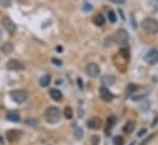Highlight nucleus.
Masks as SVG:
<instances>
[{"label": "nucleus", "instance_id": "2eb2a0df", "mask_svg": "<svg viewBox=\"0 0 158 145\" xmlns=\"http://www.w3.org/2000/svg\"><path fill=\"white\" fill-rule=\"evenodd\" d=\"M1 52L4 54H11L14 52V44L11 42H5L1 45Z\"/></svg>", "mask_w": 158, "mask_h": 145}, {"label": "nucleus", "instance_id": "c756f323", "mask_svg": "<svg viewBox=\"0 0 158 145\" xmlns=\"http://www.w3.org/2000/svg\"><path fill=\"white\" fill-rule=\"evenodd\" d=\"M52 61L54 63L55 65H61V60H59V59H55V58H53Z\"/></svg>", "mask_w": 158, "mask_h": 145}, {"label": "nucleus", "instance_id": "f257e3e1", "mask_svg": "<svg viewBox=\"0 0 158 145\" xmlns=\"http://www.w3.org/2000/svg\"><path fill=\"white\" fill-rule=\"evenodd\" d=\"M61 118V112L58 107L55 106H52V107H48L44 112V119L49 123V124H55L60 121Z\"/></svg>", "mask_w": 158, "mask_h": 145}, {"label": "nucleus", "instance_id": "f8f14e48", "mask_svg": "<svg viewBox=\"0 0 158 145\" xmlns=\"http://www.w3.org/2000/svg\"><path fill=\"white\" fill-rule=\"evenodd\" d=\"M115 82V76L114 75H104L102 76V84L105 88H109V86L114 85Z\"/></svg>", "mask_w": 158, "mask_h": 145}, {"label": "nucleus", "instance_id": "f03ea898", "mask_svg": "<svg viewBox=\"0 0 158 145\" xmlns=\"http://www.w3.org/2000/svg\"><path fill=\"white\" fill-rule=\"evenodd\" d=\"M142 26V30L147 33H151V35H156L158 33V21L155 19H146L141 23Z\"/></svg>", "mask_w": 158, "mask_h": 145}, {"label": "nucleus", "instance_id": "cd10ccee", "mask_svg": "<svg viewBox=\"0 0 158 145\" xmlns=\"http://www.w3.org/2000/svg\"><path fill=\"white\" fill-rule=\"evenodd\" d=\"M91 140H92V145H98L99 144V136L98 135H93L91 138Z\"/></svg>", "mask_w": 158, "mask_h": 145}, {"label": "nucleus", "instance_id": "412c9836", "mask_svg": "<svg viewBox=\"0 0 158 145\" xmlns=\"http://www.w3.org/2000/svg\"><path fill=\"white\" fill-rule=\"evenodd\" d=\"M64 116H65V118H67V119L72 118L74 113H72V110L70 108V107H65V110H64Z\"/></svg>", "mask_w": 158, "mask_h": 145}, {"label": "nucleus", "instance_id": "6e6552de", "mask_svg": "<svg viewBox=\"0 0 158 145\" xmlns=\"http://www.w3.org/2000/svg\"><path fill=\"white\" fill-rule=\"evenodd\" d=\"M6 68L9 70H22L25 69V65L17 59H10L6 63Z\"/></svg>", "mask_w": 158, "mask_h": 145}, {"label": "nucleus", "instance_id": "bb28decb", "mask_svg": "<svg viewBox=\"0 0 158 145\" xmlns=\"http://www.w3.org/2000/svg\"><path fill=\"white\" fill-rule=\"evenodd\" d=\"M155 136H156V134H151V135H149V136H148V138H146V139H145V140H143V142H142V143H141L140 145H146V144H148V143H149V142H151V140H152L153 138H155Z\"/></svg>", "mask_w": 158, "mask_h": 145}, {"label": "nucleus", "instance_id": "4be33fe9", "mask_svg": "<svg viewBox=\"0 0 158 145\" xmlns=\"http://www.w3.org/2000/svg\"><path fill=\"white\" fill-rule=\"evenodd\" d=\"M113 142H114V145H123L124 144V138L121 135H116V136H114Z\"/></svg>", "mask_w": 158, "mask_h": 145}, {"label": "nucleus", "instance_id": "ddd939ff", "mask_svg": "<svg viewBox=\"0 0 158 145\" xmlns=\"http://www.w3.org/2000/svg\"><path fill=\"white\" fill-rule=\"evenodd\" d=\"M92 21L93 23L96 25V26H103V25L105 23V19H104V16L102 14H96L95 16L92 17Z\"/></svg>", "mask_w": 158, "mask_h": 145}, {"label": "nucleus", "instance_id": "9d476101", "mask_svg": "<svg viewBox=\"0 0 158 145\" xmlns=\"http://www.w3.org/2000/svg\"><path fill=\"white\" fill-rule=\"evenodd\" d=\"M87 127L91 128V129H99L102 127V121L98 117H93L87 122Z\"/></svg>", "mask_w": 158, "mask_h": 145}, {"label": "nucleus", "instance_id": "b1692460", "mask_svg": "<svg viewBox=\"0 0 158 145\" xmlns=\"http://www.w3.org/2000/svg\"><path fill=\"white\" fill-rule=\"evenodd\" d=\"M83 136V130L81 128H76L75 129V138L76 139H81Z\"/></svg>", "mask_w": 158, "mask_h": 145}, {"label": "nucleus", "instance_id": "72a5a7b5", "mask_svg": "<svg viewBox=\"0 0 158 145\" xmlns=\"http://www.w3.org/2000/svg\"><path fill=\"white\" fill-rule=\"evenodd\" d=\"M19 1H23V0H19Z\"/></svg>", "mask_w": 158, "mask_h": 145}, {"label": "nucleus", "instance_id": "393cba45", "mask_svg": "<svg viewBox=\"0 0 158 145\" xmlns=\"http://www.w3.org/2000/svg\"><path fill=\"white\" fill-rule=\"evenodd\" d=\"M119 53H120V55L123 57L124 59H128V58H129V51H128L126 48H121Z\"/></svg>", "mask_w": 158, "mask_h": 145}, {"label": "nucleus", "instance_id": "7c9ffc66", "mask_svg": "<svg viewBox=\"0 0 158 145\" xmlns=\"http://www.w3.org/2000/svg\"><path fill=\"white\" fill-rule=\"evenodd\" d=\"M112 3H114V4H124L125 0H110Z\"/></svg>", "mask_w": 158, "mask_h": 145}, {"label": "nucleus", "instance_id": "2f4dec72", "mask_svg": "<svg viewBox=\"0 0 158 145\" xmlns=\"http://www.w3.org/2000/svg\"><path fill=\"white\" fill-rule=\"evenodd\" d=\"M146 132H147V130H146L145 128H143V129H141V130H140V133H139V136H141V135H143V134L146 133Z\"/></svg>", "mask_w": 158, "mask_h": 145}, {"label": "nucleus", "instance_id": "423d86ee", "mask_svg": "<svg viewBox=\"0 0 158 145\" xmlns=\"http://www.w3.org/2000/svg\"><path fill=\"white\" fill-rule=\"evenodd\" d=\"M145 60L151 65L157 64L158 63V51L157 49H151V51L145 55Z\"/></svg>", "mask_w": 158, "mask_h": 145}, {"label": "nucleus", "instance_id": "aec40b11", "mask_svg": "<svg viewBox=\"0 0 158 145\" xmlns=\"http://www.w3.org/2000/svg\"><path fill=\"white\" fill-rule=\"evenodd\" d=\"M136 90H137V88H136L135 84H129L126 86V90H125V91H126V96H130V95L135 92Z\"/></svg>", "mask_w": 158, "mask_h": 145}, {"label": "nucleus", "instance_id": "dca6fc26", "mask_svg": "<svg viewBox=\"0 0 158 145\" xmlns=\"http://www.w3.org/2000/svg\"><path fill=\"white\" fill-rule=\"evenodd\" d=\"M115 124V117L114 116H110L107 121V128H105V135H109L112 133V128L114 127Z\"/></svg>", "mask_w": 158, "mask_h": 145}, {"label": "nucleus", "instance_id": "5701e85b", "mask_svg": "<svg viewBox=\"0 0 158 145\" xmlns=\"http://www.w3.org/2000/svg\"><path fill=\"white\" fill-rule=\"evenodd\" d=\"M149 6L153 11H158V0H149Z\"/></svg>", "mask_w": 158, "mask_h": 145}, {"label": "nucleus", "instance_id": "6ab92c4d", "mask_svg": "<svg viewBox=\"0 0 158 145\" xmlns=\"http://www.w3.org/2000/svg\"><path fill=\"white\" fill-rule=\"evenodd\" d=\"M50 84V75H43L42 78L39 79V85L42 86V88H47V86H49Z\"/></svg>", "mask_w": 158, "mask_h": 145}, {"label": "nucleus", "instance_id": "4468645a", "mask_svg": "<svg viewBox=\"0 0 158 145\" xmlns=\"http://www.w3.org/2000/svg\"><path fill=\"white\" fill-rule=\"evenodd\" d=\"M6 118L9 119L10 122H19L20 121V113L17 111H9L6 113Z\"/></svg>", "mask_w": 158, "mask_h": 145}, {"label": "nucleus", "instance_id": "a211bd4d", "mask_svg": "<svg viewBox=\"0 0 158 145\" xmlns=\"http://www.w3.org/2000/svg\"><path fill=\"white\" fill-rule=\"evenodd\" d=\"M134 130H135V122L129 121V122L124 126V132H125L126 134H131Z\"/></svg>", "mask_w": 158, "mask_h": 145}, {"label": "nucleus", "instance_id": "9b49d317", "mask_svg": "<svg viewBox=\"0 0 158 145\" xmlns=\"http://www.w3.org/2000/svg\"><path fill=\"white\" fill-rule=\"evenodd\" d=\"M20 135H21V133H20L19 130H15V129L6 132V139H7V142H11V143L16 142V140L20 138Z\"/></svg>", "mask_w": 158, "mask_h": 145}, {"label": "nucleus", "instance_id": "f3484780", "mask_svg": "<svg viewBox=\"0 0 158 145\" xmlns=\"http://www.w3.org/2000/svg\"><path fill=\"white\" fill-rule=\"evenodd\" d=\"M49 95H50V97L53 98V100L56 101V102L61 101V98H63V94L60 92L59 90H56V89H52L49 91Z\"/></svg>", "mask_w": 158, "mask_h": 145}, {"label": "nucleus", "instance_id": "473e14b6", "mask_svg": "<svg viewBox=\"0 0 158 145\" xmlns=\"http://www.w3.org/2000/svg\"><path fill=\"white\" fill-rule=\"evenodd\" d=\"M81 82H82V81H81V79H77V84L80 85V88L82 89V84H81Z\"/></svg>", "mask_w": 158, "mask_h": 145}, {"label": "nucleus", "instance_id": "7ed1b4c3", "mask_svg": "<svg viewBox=\"0 0 158 145\" xmlns=\"http://www.w3.org/2000/svg\"><path fill=\"white\" fill-rule=\"evenodd\" d=\"M10 96H11V98H13L15 102L22 103V102H25V101L27 100L28 94H27L26 90L19 89V90H13V91H11V92H10Z\"/></svg>", "mask_w": 158, "mask_h": 145}, {"label": "nucleus", "instance_id": "0eeeda50", "mask_svg": "<svg viewBox=\"0 0 158 145\" xmlns=\"http://www.w3.org/2000/svg\"><path fill=\"white\" fill-rule=\"evenodd\" d=\"M1 23H3V27L5 28L9 33H14V32L16 31V25L14 23V21L10 17H4Z\"/></svg>", "mask_w": 158, "mask_h": 145}, {"label": "nucleus", "instance_id": "39448f33", "mask_svg": "<svg viewBox=\"0 0 158 145\" xmlns=\"http://www.w3.org/2000/svg\"><path fill=\"white\" fill-rule=\"evenodd\" d=\"M99 73H100V69L98 67V64H96V63H90L86 67V74L88 76H91V78H97L99 75Z\"/></svg>", "mask_w": 158, "mask_h": 145}, {"label": "nucleus", "instance_id": "20e7f679", "mask_svg": "<svg viewBox=\"0 0 158 145\" xmlns=\"http://www.w3.org/2000/svg\"><path fill=\"white\" fill-rule=\"evenodd\" d=\"M114 39H115V42L118 44H125L128 42V39H129V35H128V32L125 31L124 28H119V30L115 32V35H114Z\"/></svg>", "mask_w": 158, "mask_h": 145}, {"label": "nucleus", "instance_id": "a878e982", "mask_svg": "<svg viewBox=\"0 0 158 145\" xmlns=\"http://www.w3.org/2000/svg\"><path fill=\"white\" fill-rule=\"evenodd\" d=\"M108 19H109V21L110 22H115V20H116V17H115V14L113 11H109L108 12Z\"/></svg>", "mask_w": 158, "mask_h": 145}, {"label": "nucleus", "instance_id": "1a4fd4ad", "mask_svg": "<svg viewBox=\"0 0 158 145\" xmlns=\"http://www.w3.org/2000/svg\"><path fill=\"white\" fill-rule=\"evenodd\" d=\"M99 95H100V98L104 101V102H110L113 100V94L110 91L108 90V88H105V86H102L99 90Z\"/></svg>", "mask_w": 158, "mask_h": 145}, {"label": "nucleus", "instance_id": "c85d7f7f", "mask_svg": "<svg viewBox=\"0 0 158 145\" xmlns=\"http://www.w3.org/2000/svg\"><path fill=\"white\" fill-rule=\"evenodd\" d=\"M0 4L4 6V7H7V6H10V0H0Z\"/></svg>", "mask_w": 158, "mask_h": 145}]
</instances>
